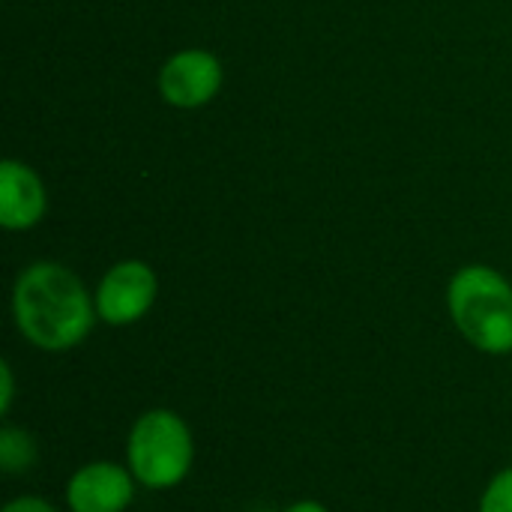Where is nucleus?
<instances>
[{
  "label": "nucleus",
  "mask_w": 512,
  "mask_h": 512,
  "mask_svg": "<svg viewBox=\"0 0 512 512\" xmlns=\"http://www.w3.org/2000/svg\"><path fill=\"white\" fill-rule=\"evenodd\" d=\"M12 315L21 336L33 348L63 354L90 336L96 321V300L69 267L36 261L15 279Z\"/></svg>",
  "instance_id": "f257e3e1"
},
{
  "label": "nucleus",
  "mask_w": 512,
  "mask_h": 512,
  "mask_svg": "<svg viewBox=\"0 0 512 512\" xmlns=\"http://www.w3.org/2000/svg\"><path fill=\"white\" fill-rule=\"evenodd\" d=\"M456 330L483 354H512V285L486 264L462 267L447 288Z\"/></svg>",
  "instance_id": "f03ea898"
},
{
  "label": "nucleus",
  "mask_w": 512,
  "mask_h": 512,
  "mask_svg": "<svg viewBox=\"0 0 512 512\" xmlns=\"http://www.w3.org/2000/svg\"><path fill=\"white\" fill-rule=\"evenodd\" d=\"M195 459V444L186 420L168 408H153L141 414L129 432L126 462L132 477L153 492L180 486Z\"/></svg>",
  "instance_id": "7ed1b4c3"
},
{
  "label": "nucleus",
  "mask_w": 512,
  "mask_h": 512,
  "mask_svg": "<svg viewBox=\"0 0 512 512\" xmlns=\"http://www.w3.org/2000/svg\"><path fill=\"white\" fill-rule=\"evenodd\" d=\"M156 273L144 261L114 264L96 288V315L108 327H129L141 321L156 303Z\"/></svg>",
  "instance_id": "20e7f679"
},
{
  "label": "nucleus",
  "mask_w": 512,
  "mask_h": 512,
  "mask_svg": "<svg viewBox=\"0 0 512 512\" xmlns=\"http://www.w3.org/2000/svg\"><path fill=\"white\" fill-rule=\"evenodd\" d=\"M222 87V63L204 48L177 51L159 72V93L174 108H201Z\"/></svg>",
  "instance_id": "39448f33"
},
{
  "label": "nucleus",
  "mask_w": 512,
  "mask_h": 512,
  "mask_svg": "<svg viewBox=\"0 0 512 512\" xmlns=\"http://www.w3.org/2000/svg\"><path fill=\"white\" fill-rule=\"evenodd\" d=\"M132 471L117 462L81 465L66 483V504L72 512H126L135 498Z\"/></svg>",
  "instance_id": "423d86ee"
},
{
  "label": "nucleus",
  "mask_w": 512,
  "mask_h": 512,
  "mask_svg": "<svg viewBox=\"0 0 512 512\" xmlns=\"http://www.w3.org/2000/svg\"><path fill=\"white\" fill-rule=\"evenodd\" d=\"M45 186L33 168L15 159L0 162V225L6 231H27L45 216Z\"/></svg>",
  "instance_id": "0eeeda50"
},
{
  "label": "nucleus",
  "mask_w": 512,
  "mask_h": 512,
  "mask_svg": "<svg viewBox=\"0 0 512 512\" xmlns=\"http://www.w3.org/2000/svg\"><path fill=\"white\" fill-rule=\"evenodd\" d=\"M36 462V444L24 429L3 426L0 432V468L6 474H24Z\"/></svg>",
  "instance_id": "6e6552de"
},
{
  "label": "nucleus",
  "mask_w": 512,
  "mask_h": 512,
  "mask_svg": "<svg viewBox=\"0 0 512 512\" xmlns=\"http://www.w3.org/2000/svg\"><path fill=\"white\" fill-rule=\"evenodd\" d=\"M480 512H512V468L492 477L480 498Z\"/></svg>",
  "instance_id": "1a4fd4ad"
},
{
  "label": "nucleus",
  "mask_w": 512,
  "mask_h": 512,
  "mask_svg": "<svg viewBox=\"0 0 512 512\" xmlns=\"http://www.w3.org/2000/svg\"><path fill=\"white\" fill-rule=\"evenodd\" d=\"M3 512H57L48 501H42V498H33V495H24V498H15V501H9Z\"/></svg>",
  "instance_id": "9d476101"
},
{
  "label": "nucleus",
  "mask_w": 512,
  "mask_h": 512,
  "mask_svg": "<svg viewBox=\"0 0 512 512\" xmlns=\"http://www.w3.org/2000/svg\"><path fill=\"white\" fill-rule=\"evenodd\" d=\"M0 381H3V393H0V414L6 417L15 399V384H12V369L9 363H0Z\"/></svg>",
  "instance_id": "9b49d317"
},
{
  "label": "nucleus",
  "mask_w": 512,
  "mask_h": 512,
  "mask_svg": "<svg viewBox=\"0 0 512 512\" xmlns=\"http://www.w3.org/2000/svg\"><path fill=\"white\" fill-rule=\"evenodd\" d=\"M285 512H330L324 504H318V501H297V504H291Z\"/></svg>",
  "instance_id": "f8f14e48"
}]
</instances>
